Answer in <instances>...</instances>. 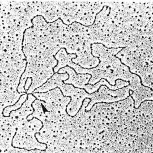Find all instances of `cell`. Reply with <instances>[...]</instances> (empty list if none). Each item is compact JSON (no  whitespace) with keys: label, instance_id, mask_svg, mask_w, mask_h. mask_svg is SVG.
<instances>
[{"label":"cell","instance_id":"1","mask_svg":"<svg viewBox=\"0 0 153 153\" xmlns=\"http://www.w3.org/2000/svg\"><path fill=\"white\" fill-rule=\"evenodd\" d=\"M91 49L93 56L98 57L100 61L97 67L91 69L83 68L72 62V59L76 57V54H69L65 49L61 48L55 56V59L58 61V64L53 69L55 73H58L61 68L69 66L77 74H90L91 77L88 84L95 85L101 79H105L113 86L117 79L131 83L138 76L131 73L129 68L116 56L122 48H107L102 44L94 43L91 45Z\"/></svg>","mask_w":153,"mask_h":153},{"label":"cell","instance_id":"2","mask_svg":"<svg viewBox=\"0 0 153 153\" xmlns=\"http://www.w3.org/2000/svg\"><path fill=\"white\" fill-rule=\"evenodd\" d=\"M43 126L42 121L36 117H33L30 120L27 119L25 120L18 126L13 139V146L28 150H43L46 153L47 144L39 142L36 137Z\"/></svg>","mask_w":153,"mask_h":153},{"label":"cell","instance_id":"3","mask_svg":"<svg viewBox=\"0 0 153 153\" xmlns=\"http://www.w3.org/2000/svg\"><path fill=\"white\" fill-rule=\"evenodd\" d=\"M129 86L116 90H112L106 86L102 85L98 91L91 94L90 102L86 107V111H90L95 104L100 103H112L123 100L130 96Z\"/></svg>","mask_w":153,"mask_h":153},{"label":"cell","instance_id":"4","mask_svg":"<svg viewBox=\"0 0 153 153\" xmlns=\"http://www.w3.org/2000/svg\"><path fill=\"white\" fill-rule=\"evenodd\" d=\"M59 73H66L69 74V78L64 81L65 84H71L75 88L84 89L91 77L90 74H77L76 71L69 66H66L61 68Z\"/></svg>","mask_w":153,"mask_h":153},{"label":"cell","instance_id":"5","mask_svg":"<svg viewBox=\"0 0 153 153\" xmlns=\"http://www.w3.org/2000/svg\"><path fill=\"white\" fill-rule=\"evenodd\" d=\"M28 98V94L27 93H25L23 94L21 98L19 99V100L16 102V103L12 105H9L6 107L4 108L3 112L1 113L5 116H9L10 114L13 111H16V109L20 108L22 107L23 104L26 101Z\"/></svg>","mask_w":153,"mask_h":153}]
</instances>
